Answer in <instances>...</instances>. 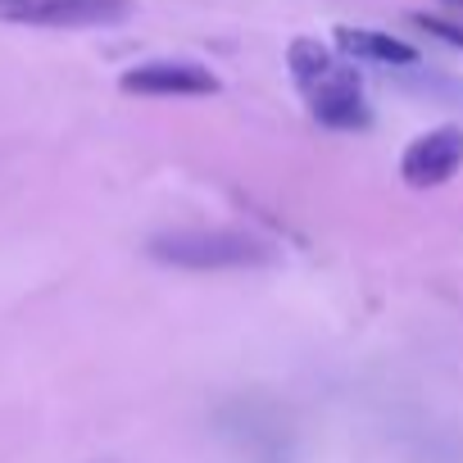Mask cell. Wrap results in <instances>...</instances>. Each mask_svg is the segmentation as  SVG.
<instances>
[{"label": "cell", "instance_id": "6", "mask_svg": "<svg viewBox=\"0 0 463 463\" xmlns=\"http://www.w3.org/2000/svg\"><path fill=\"white\" fill-rule=\"evenodd\" d=\"M336 46L359 60V64H391V69H413L418 64V51L391 33H377V28H336Z\"/></svg>", "mask_w": 463, "mask_h": 463}, {"label": "cell", "instance_id": "5", "mask_svg": "<svg viewBox=\"0 0 463 463\" xmlns=\"http://www.w3.org/2000/svg\"><path fill=\"white\" fill-rule=\"evenodd\" d=\"M118 87L132 96H213L218 78L191 60H150V64H132L118 78Z\"/></svg>", "mask_w": 463, "mask_h": 463}, {"label": "cell", "instance_id": "1", "mask_svg": "<svg viewBox=\"0 0 463 463\" xmlns=\"http://www.w3.org/2000/svg\"><path fill=\"white\" fill-rule=\"evenodd\" d=\"M146 255L155 264H173V269H260L273 264V246H264L260 237L246 232H227V227H186V232H159L150 237Z\"/></svg>", "mask_w": 463, "mask_h": 463}, {"label": "cell", "instance_id": "3", "mask_svg": "<svg viewBox=\"0 0 463 463\" xmlns=\"http://www.w3.org/2000/svg\"><path fill=\"white\" fill-rule=\"evenodd\" d=\"M458 164H463V128L445 123V128H431L409 141V150L400 155V177L413 191H427V186L449 182L458 173Z\"/></svg>", "mask_w": 463, "mask_h": 463}, {"label": "cell", "instance_id": "2", "mask_svg": "<svg viewBox=\"0 0 463 463\" xmlns=\"http://www.w3.org/2000/svg\"><path fill=\"white\" fill-rule=\"evenodd\" d=\"M132 14V0H0V24L19 28H109Z\"/></svg>", "mask_w": 463, "mask_h": 463}, {"label": "cell", "instance_id": "7", "mask_svg": "<svg viewBox=\"0 0 463 463\" xmlns=\"http://www.w3.org/2000/svg\"><path fill=\"white\" fill-rule=\"evenodd\" d=\"M413 24H418L422 33H436L440 42H449V46L463 51V28H458V24H445V19H436V14H413Z\"/></svg>", "mask_w": 463, "mask_h": 463}, {"label": "cell", "instance_id": "4", "mask_svg": "<svg viewBox=\"0 0 463 463\" xmlns=\"http://www.w3.org/2000/svg\"><path fill=\"white\" fill-rule=\"evenodd\" d=\"M305 100H309V114L323 123V128H368V100H364V87H359V73L345 69L341 60L305 87Z\"/></svg>", "mask_w": 463, "mask_h": 463}]
</instances>
